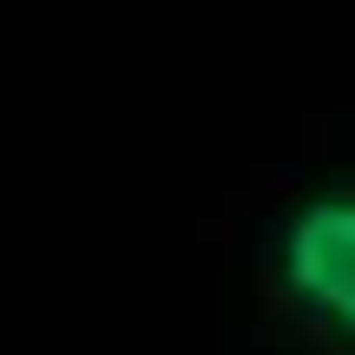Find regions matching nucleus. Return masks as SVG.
Here are the masks:
<instances>
[{
    "label": "nucleus",
    "mask_w": 355,
    "mask_h": 355,
    "mask_svg": "<svg viewBox=\"0 0 355 355\" xmlns=\"http://www.w3.org/2000/svg\"><path fill=\"white\" fill-rule=\"evenodd\" d=\"M277 277L309 322L355 343V191L316 198L283 224Z\"/></svg>",
    "instance_id": "nucleus-1"
}]
</instances>
